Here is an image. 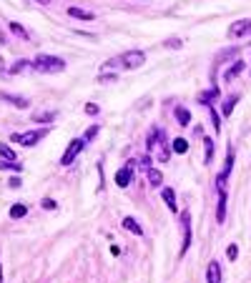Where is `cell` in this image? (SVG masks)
Instances as JSON below:
<instances>
[{
  "label": "cell",
  "instance_id": "cell-34",
  "mask_svg": "<svg viewBox=\"0 0 251 283\" xmlns=\"http://www.w3.org/2000/svg\"><path fill=\"white\" fill-rule=\"evenodd\" d=\"M226 256H228V260H234V258L239 256V248H236V246L231 243V246H228V251H226Z\"/></svg>",
  "mask_w": 251,
  "mask_h": 283
},
{
  "label": "cell",
  "instance_id": "cell-1",
  "mask_svg": "<svg viewBox=\"0 0 251 283\" xmlns=\"http://www.w3.org/2000/svg\"><path fill=\"white\" fill-rule=\"evenodd\" d=\"M33 68L38 73H63L66 71V60L55 58V55H38L33 60Z\"/></svg>",
  "mask_w": 251,
  "mask_h": 283
},
{
  "label": "cell",
  "instance_id": "cell-5",
  "mask_svg": "<svg viewBox=\"0 0 251 283\" xmlns=\"http://www.w3.org/2000/svg\"><path fill=\"white\" fill-rule=\"evenodd\" d=\"M131 178H133V163H126V165L116 173V186H118V188H128V186H131Z\"/></svg>",
  "mask_w": 251,
  "mask_h": 283
},
{
  "label": "cell",
  "instance_id": "cell-7",
  "mask_svg": "<svg viewBox=\"0 0 251 283\" xmlns=\"http://www.w3.org/2000/svg\"><path fill=\"white\" fill-rule=\"evenodd\" d=\"M251 33V20H236V23H231V28H228V38H244Z\"/></svg>",
  "mask_w": 251,
  "mask_h": 283
},
{
  "label": "cell",
  "instance_id": "cell-15",
  "mask_svg": "<svg viewBox=\"0 0 251 283\" xmlns=\"http://www.w3.org/2000/svg\"><path fill=\"white\" fill-rule=\"evenodd\" d=\"M68 15H71V18H75V20H93V18H96L93 13L80 10V8H68Z\"/></svg>",
  "mask_w": 251,
  "mask_h": 283
},
{
  "label": "cell",
  "instance_id": "cell-4",
  "mask_svg": "<svg viewBox=\"0 0 251 283\" xmlns=\"http://www.w3.org/2000/svg\"><path fill=\"white\" fill-rule=\"evenodd\" d=\"M143 63H146V53L143 50H128V53L121 55V65H123V68H128V71L141 68Z\"/></svg>",
  "mask_w": 251,
  "mask_h": 283
},
{
  "label": "cell",
  "instance_id": "cell-30",
  "mask_svg": "<svg viewBox=\"0 0 251 283\" xmlns=\"http://www.w3.org/2000/svg\"><path fill=\"white\" fill-rule=\"evenodd\" d=\"M96 136H98V125H91V128L86 130V136H83V141H86V143H88V141H93Z\"/></svg>",
  "mask_w": 251,
  "mask_h": 283
},
{
  "label": "cell",
  "instance_id": "cell-16",
  "mask_svg": "<svg viewBox=\"0 0 251 283\" xmlns=\"http://www.w3.org/2000/svg\"><path fill=\"white\" fill-rule=\"evenodd\" d=\"M236 103H239V95H228L226 98V103H224V118H228V116H231L234 113V108H236Z\"/></svg>",
  "mask_w": 251,
  "mask_h": 283
},
{
  "label": "cell",
  "instance_id": "cell-26",
  "mask_svg": "<svg viewBox=\"0 0 251 283\" xmlns=\"http://www.w3.org/2000/svg\"><path fill=\"white\" fill-rule=\"evenodd\" d=\"M55 118V111H48V113H35V123H50Z\"/></svg>",
  "mask_w": 251,
  "mask_h": 283
},
{
  "label": "cell",
  "instance_id": "cell-36",
  "mask_svg": "<svg viewBox=\"0 0 251 283\" xmlns=\"http://www.w3.org/2000/svg\"><path fill=\"white\" fill-rule=\"evenodd\" d=\"M100 80H103V83H113V80H116V75H100Z\"/></svg>",
  "mask_w": 251,
  "mask_h": 283
},
{
  "label": "cell",
  "instance_id": "cell-39",
  "mask_svg": "<svg viewBox=\"0 0 251 283\" xmlns=\"http://www.w3.org/2000/svg\"><path fill=\"white\" fill-rule=\"evenodd\" d=\"M0 43H5V35H3V33H0Z\"/></svg>",
  "mask_w": 251,
  "mask_h": 283
},
{
  "label": "cell",
  "instance_id": "cell-9",
  "mask_svg": "<svg viewBox=\"0 0 251 283\" xmlns=\"http://www.w3.org/2000/svg\"><path fill=\"white\" fill-rule=\"evenodd\" d=\"M206 281L208 283H221V266H219V260H211V263H208Z\"/></svg>",
  "mask_w": 251,
  "mask_h": 283
},
{
  "label": "cell",
  "instance_id": "cell-37",
  "mask_svg": "<svg viewBox=\"0 0 251 283\" xmlns=\"http://www.w3.org/2000/svg\"><path fill=\"white\" fill-rule=\"evenodd\" d=\"M8 183H10V188H18V186H20V178H10Z\"/></svg>",
  "mask_w": 251,
  "mask_h": 283
},
{
  "label": "cell",
  "instance_id": "cell-22",
  "mask_svg": "<svg viewBox=\"0 0 251 283\" xmlns=\"http://www.w3.org/2000/svg\"><path fill=\"white\" fill-rule=\"evenodd\" d=\"M25 213H28V206H23V203H15V206L10 208V218H23Z\"/></svg>",
  "mask_w": 251,
  "mask_h": 283
},
{
  "label": "cell",
  "instance_id": "cell-32",
  "mask_svg": "<svg viewBox=\"0 0 251 283\" xmlns=\"http://www.w3.org/2000/svg\"><path fill=\"white\" fill-rule=\"evenodd\" d=\"M40 206H43L46 211H55V206H58V203H55L53 198H43V201H40Z\"/></svg>",
  "mask_w": 251,
  "mask_h": 283
},
{
  "label": "cell",
  "instance_id": "cell-18",
  "mask_svg": "<svg viewBox=\"0 0 251 283\" xmlns=\"http://www.w3.org/2000/svg\"><path fill=\"white\" fill-rule=\"evenodd\" d=\"M171 148H174V153L183 156V153H188V141H186V138H176Z\"/></svg>",
  "mask_w": 251,
  "mask_h": 283
},
{
  "label": "cell",
  "instance_id": "cell-25",
  "mask_svg": "<svg viewBox=\"0 0 251 283\" xmlns=\"http://www.w3.org/2000/svg\"><path fill=\"white\" fill-rule=\"evenodd\" d=\"M0 156H3L5 161H15V153H13V148L5 145V143H0Z\"/></svg>",
  "mask_w": 251,
  "mask_h": 283
},
{
  "label": "cell",
  "instance_id": "cell-6",
  "mask_svg": "<svg viewBox=\"0 0 251 283\" xmlns=\"http://www.w3.org/2000/svg\"><path fill=\"white\" fill-rule=\"evenodd\" d=\"M231 168H234V148H228V153H226V163H224V170L219 173V178H216V183H219V190H224V186H226V178H228V173H231Z\"/></svg>",
  "mask_w": 251,
  "mask_h": 283
},
{
  "label": "cell",
  "instance_id": "cell-3",
  "mask_svg": "<svg viewBox=\"0 0 251 283\" xmlns=\"http://www.w3.org/2000/svg\"><path fill=\"white\" fill-rule=\"evenodd\" d=\"M83 148H86V141H83V138H73L71 145L66 148V153L60 156V165H71V163L78 158V153H80Z\"/></svg>",
  "mask_w": 251,
  "mask_h": 283
},
{
  "label": "cell",
  "instance_id": "cell-19",
  "mask_svg": "<svg viewBox=\"0 0 251 283\" xmlns=\"http://www.w3.org/2000/svg\"><path fill=\"white\" fill-rule=\"evenodd\" d=\"M0 170H13V173H20V170H23V163H15V161H0Z\"/></svg>",
  "mask_w": 251,
  "mask_h": 283
},
{
  "label": "cell",
  "instance_id": "cell-2",
  "mask_svg": "<svg viewBox=\"0 0 251 283\" xmlns=\"http://www.w3.org/2000/svg\"><path fill=\"white\" fill-rule=\"evenodd\" d=\"M46 133H48L46 128H40V130H28V133H15V136H13V143H20V145L30 148V145H35L40 138H46Z\"/></svg>",
  "mask_w": 251,
  "mask_h": 283
},
{
  "label": "cell",
  "instance_id": "cell-23",
  "mask_svg": "<svg viewBox=\"0 0 251 283\" xmlns=\"http://www.w3.org/2000/svg\"><path fill=\"white\" fill-rule=\"evenodd\" d=\"M158 133H161L158 128H153L151 133H149V141H146V148H149V150H153V148H156V143H158Z\"/></svg>",
  "mask_w": 251,
  "mask_h": 283
},
{
  "label": "cell",
  "instance_id": "cell-20",
  "mask_svg": "<svg viewBox=\"0 0 251 283\" xmlns=\"http://www.w3.org/2000/svg\"><path fill=\"white\" fill-rule=\"evenodd\" d=\"M30 65H33L30 60H18V63H13V65H10V73H13V75H18V73H23L25 68H30Z\"/></svg>",
  "mask_w": 251,
  "mask_h": 283
},
{
  "label": "cell",
  "instance_id": "cell-35",
  "mask_svg": "<svg viewBox=\"0 0 251 283\" xmlns=\"http://www.w3.org/2000/svg\"><path fill=\"white\" fill-rule=\"evenodd\" d=\"M86 113H88V116H96V113H98V105H96V103H88V105H86Z\"/></svg>",
  "mask_w": 251,
  "mask_h": 283
},
{
  "label": "cell",
  "instance_id": "cell-40",
  "mask_svg": "<svg viewBox=\"0 0 251 283\" xmlns=\"http://www.w3.org/2000/svg\"><path fill=\"white\" fill-rule=\"evenodd\" d=\"M0 283H3V268H0Z\"/></svg>",
  "mask_w": 251,
  "mask_h": 283
},
{
  "label": "cell",
  "instance_id": "cell-12",
  "mask_svg": "<svg viewBox=\"0 0 251 283\" xmlns=\"http://www.w3.org/2000/svg\"><path fill=\"white\" fill-rule=\"evenodd\" d=\"M121 226H123L126 231H131L133 236H143V228L136 223V218H131V215H126V218L121 221Z\"/></svg>",
  "mask_w": 251,
  "mask_h": 283
},
{
  "label": "cell",
  "instance_id": "cell-11",
  "mask_svg": "<svg viewBox=\"0 0 251 283\" xmlns=\"http://www.w3.org/2000/svg\"><path fill=\"white\" fill-rule=\"evenodd\" d=\"M246 71V65H244V60H236L234 65H231V68H228L226 73H224V80H234L236 75H241Z\"/></svg>",
  "mask_w": 251,
  "mask_h": 283
},
{
  "label": "cell",
  "instance_id": "cell-38",
  "mask_svg": "<svg viewBox=\"0 0 251 283\" xmlns=\"http://www.w3.org/2000/svg\"><path fill=\"white\" fill-rule=\"evenodd\" d=\"M35 3H40V5H48V3H50V0H35Z\"/></svg>",
  "mask_w": 251,
  "mask_h": 283
},
{
  "label": "cell",
  "instance_id": "cell-33",
  "mask_svg": "<svg viewBox=\"0 0 251 283\" xmlns=\"http://www.w3.org/2000/svg\"><path fill=\"white\" fill-rule=\"evenodd\" d=\"M181 46H183V43L178 38H169V40H166V48H181Z\"/></svg>",
  "mask_w": 251,
  "mask_h": 283
},
{
  "label": "cell",
  "instance_id": "cell-29",
  "mask_svg": "<svg viewBox=\"0 0 251 283\" xmlns=\"http://www.w3.org/2000/svg\"><path fill=\"white\" fill-rule=\"evenodd\" d=\"M10 30L18 35V38H28V33H25V28L23 25H18V23H10Z\"/></svg>",
  "mask_w": 251,
  "mask_h": 283
},
{
  "label": "cell",
  "instance_id": "cell-31",
  "mask_svg": "<svg viewBox=\"0 0 251 283\" xmlns=\"http://www.w3.org/2000/svg\"><path fill=\"white\" fill-rule=\"evenodd\" d=\"M216 93H219L216 88H214V91H208V93H201V95H199V100H201V103H208L211 98H216Z\"/></svg>",
  "mask_w": 251,
  "mask_h": 283
},
{
  "label": "cell",
  "instance_id": "cell-13",
  "mask_svg": "<svg viewBox=\"0 0 251 283\" xmlns=\"http://www.w3.org/2000/svg\"><path fill=\"white\" fill-rule=\"evenodd\" d=\"M161 195H163V201H166V206H169V211H178V203H176V193L171 190V188H163L161 190Z\"/></svg>",
  "mask_w": 251,
  "mask_h": 283
},
{
  "label": "cell",
  "instance_id": "cell-27",
  "mask_svg": "<svg viewBox=\"0 0 251 283\" xmlns=\"http://www.w3.org/2000/svg\"><path fill=\"white\" fill-rule=\"evenodd\" d=\"M236 53H239V48H236V46H234V48H226V50H221V55H219V60L224 63V60H228V58H234Z\"/></svg>",
  "mask_w": 251,
  "mask_h": 283
},
{
  "label": "cell",
  "instance_id": "cell-24",
  "mask_svg": "<svg viewBox=\"0 0 251 283\" xmlns=\"http://www.w3.org/2000/svg\"><path fill=\"white\" fill-rule=\"evenodd\" d=\"M149 181H151V186H161V181H163L161 170H156V168H149Z\"/></svg>",
  "mask_w": 251,
  "mask_h": 283
},
{
  "label": "cell",
  "instance_id": "cell-14",
  "mask_svg": "<svg viewBox=\"0 0 251 283\" xmlns=\"http://www.w3.org/2000/svg\"><path fill=\"white\" fill-rule=\"evenodd\" d=\"M216 221H226V190H219V208H216Z\"/></svg>",
  "mask_w": 251,
  "mask_h": 283
},
{
  "label": "cell",
  "instance_id": "cell-10",
  "mask_svg": "<svg viewBox=\"0 0 251 283\" xmlns=\"http://www.w3.org/2000/svg\"><path fill=\"white\" fill-rule=\"evenodd\" d=\"M0 100H8L10 105H15V108H28L30 103H28V98H20V95H10V93H0Z\"/></svg>",
  "mask_w": 251,
  "mask_h": 283
},
{
  "label": "cell",
  "instance_id": "cell-8",
  "mask_svg": "<svg viewBox=\"0 0 251 283\" xmlns=\"http://www.w3.org/2000/svg\"><path fill=\"white\" fill-rule=\"evenodd\" d=\"M181 221H183V243H181V256H183L188 246H191V218H188V211H183Z\"/></svg>",
  "mask_w": 251,
  "mask_h": 283
},
{
  "label": "cell",
  "instance_id": "cell-17",
  "mask_svg": "<svg viewBox=\"0 0 251 283\" xmlns=\"http://www.w3.org/2000/svg\"><path fill=\"white\" fill-rule=\"evenodd\" d=\"M174 116H176V120H178L181 125H188V123H191V113H188L186 108H181V105L174 111Z\"/></svg>",
  "mask_w": 251,
  "mask_h": 283
},
{
  "label": "cell",
  "instance_id": "cell-28",
  "mask_svg": "<svg viewBox=\"0 0 251 283\" xmlns=\"http://www.w3.org/2000/svg\"><path fill=\"white\" fill-rule=\"evenodd\" d=\"M208 113H211V123H214V128H216V133L221 130V118H219V113L214 111V108H208Z\"/></svg>",
  "mask_w": 251,
  "mask_h": 283
},
{
  "label": "cell",
  "instance_id": "cell-21",
  "mask_svg": "<svg viewBox=\"0 0 251 283\" xmlns=\"http://www.w3.org/2000/svg\"><path fill=\"white\" fill-rule=\"evenodd\" d=\"M203 148H206L203 163H211V158H214V141H211V138H203Z\"/></svg>",
  "mask_w": 251,
  "mask_h": 283
}]
</instances>
